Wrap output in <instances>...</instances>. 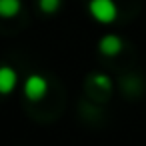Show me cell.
Here are the masks:
<instances>
[{
    "instance_id": "6",
    "label": "cell",
    "mask_w": 146,
    "mask_h": 146,
    "mask_svg": "<svg viewBox=\"0 0 146 146\" xmlns=\"http://www.w3.org/2000/svg\"><path fill=\"white\" fill-rule=\"evenodd\" d=\"M38 4H40V10L46 12V14H52L58 10L60 6V0H38Z\"/></svg>"
},
{
    "instance_id": "5",
    "label": "cell",
    "mask_w": 146,
    "mask_h": 146,
    "mask_svg": "<svg viewBox=\"0 0 146 146\" xmlns=\"http://www.w3.org/2000/svg\"><path fill=\"white\" fill-rule=\"evenodd\" d=\"M22 2L20 0H0V16L2 18H12L20 12Z\"/></svg>"
},
{
    "instance_id": "1",
    "label": "cell",
    "mask_w": 146,
    "mask_h": 146,
    "mask_svg": "<svg viewBox=\"0 0 146 146\" xmlns=\"http://www.w3.org/2000/svg\"><path fill=\"white\" fill-rule=\"evenodd\" d=\"M88 10L94 16V20H98L102 24H110L118 16V8H116L114 0H90Z\"/></svg>"
},
{
    "instance_id": "4",
    "label": "cell",
    "mask_w": 146,
    "mask_h": 146,
    "mask_svg": "<svg viewBox=\"0 0 146 146\" xmlns=\"http://www.w3.org/2000/svg\"><path fill=\"white\" fill-rule=\"evenodd\" d=\"M98 48H100V52L106 54V56H116V54L122 50V40H120L116 34H106V36L100 40Z\"/></svg>"
},
{
    "instance_id": "3",
    "label": "cell",
    "mask_w": 146,
    "mask_h": 146,
    "mask_svg": "<svg viewBox=\"0 0 146 146\" xmlns=\"http://www.w3.org/2000/svg\"><path fill=\"white\" fill-rule=\"evenodd\" d=\"M18 84V76L14 68L10 66H0V94H10Z\"/></svg>"
},
{
    "instance_id": "2",
    "label": "cell",
    "mask_w": 146,
    "mask_h": 146,
    "mask_svg": "<svg viewBox=\"0 0 146 146\" xmlns=\"http://www.w3.org/2000/svg\"><path fill=\"white\" fill-rule=\"evenodd\" d=\"M46 90H48V84H46V80H44L42 76H38V74L28 76L26 82H24V94H26V98L32 100V102L42 100L44 94H46Z\"/></svg>"
},
{
    "instance_id": "7",
    "label": "cell",
    "mask_w": 146,
    "mask_h": 146,
    "mask_svg": "<svg viewBox=\"0 0 146 146\" xmlns=\"http://www.w3.org/2000/svg\"><path fill=\"white\" fill-rule=\"evenodd\" d=\"M94 84H96L98 88H102V90H110V88H112V80H110L108 76H104V74H96V76H94Z\"/></svg>"
}]
</instances>
